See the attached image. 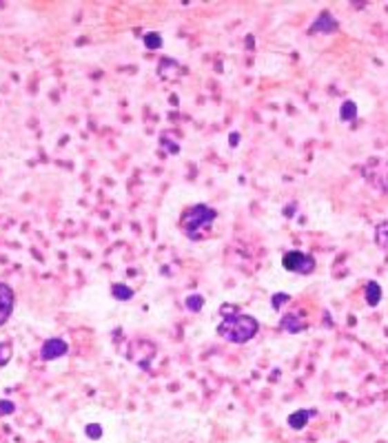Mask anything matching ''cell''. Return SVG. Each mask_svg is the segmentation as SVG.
I'll list each match as a JSON object with an SVG mask.
<instances>
[{
    "instance_id": "d6986e66",
    "label": "cell",
    "mask_w": 388,
    "mask_h": 443,
    "mask_svg": "<svg viewBox=\"0 0 388 443\" xmlns=\"http://www.w3.org/2000/svg\"><path fill=\"white\" fill-rule=\"evenodd\" d=\"M14 357V344L12 342H0V368H5Z\"/></svg>"
},
{
    "instance_id": "7c38bea8",
    "label": "cell",
    "mask_w": 388,
    "mask_h": 443,
    "mask_svg": "<svg viewBox=\"0 0 388 443\" xmlns=\"http://www.w3.org/2000/svg\"><path fill=\"white\" fill-rule=\"evenodd\" d=\"M160 146H162V153H166V155H177V153H180V144H177L175 135H171L169 131H164L160 135Z\"/></svg>"
},
{
    "instance_id": "ac0fdd59",
    "label": "cell",
    "mask_w": 388,
    "mask_h": 443,
    "mask_svg": "<svg viewBox=\"0 0 388 443\" xmlns=\"http://www.w3.org/2000/svg\"><path fill=\"white\" fill-rule=\"evenodd\" d=\"M184 306H186L188 313H200L204 308V297L200 293H193V295H188V297L184 299Z\"/></svg>"
},
{
    "instance_id": "44dd1931",
    "label": "cell",
    "mask_w": 388,
    "mask_h": 443,
    "mask_svg": "<svg viewBox=\"0 0 388 443\" xmlns=\"http://www.w3.org/2000/svg\"><path fill=\"white\" fill-rule=\"evenodd\" d=\"M85 435H87L89 439L96 441V439H100V437L104 435V430H102L100 424H87V426H85Z\"/></svg>"
},
{
    "instance_id": "603a6c76",
    "label": "cell",
    "mask_w": 388,
    "mask_h": 443,
    "mask_svg": "<svg viewBox=\"0 0 388 443\" xmlns=\"http://www.w3.org/2000/svg\"><path fill=\"white\" fill-rule=\"evenodd\" d=\"M237 142H240V133H237V131H231V135H229V144H231V146H233V149H235V146H237Z\"/></svg>"
},
{
    "instance_id": "30bf717a",
    "label": "cell",
    "mask_w": 388,
    "mask_h": 443,
    "mask_svg": "<svg viewBox=\"0 0 388 443\" xmlns=\"http://www.w3.org/2000/svg\"><path fill=\"white\" fill-rule=\"evenodd\" d=\"M280 328L291 333V335L302 333L304 328H307V322H304V313H287L284 317L280 319Z\"/></svg>"
},
{
    "instance_id": "5b68a950",
    "label": "cell",
    "mask_w": 388,
    "mask_h": 443,
    "mask_svg": "<svg viewBox=\"0 0 388 443\" xmlns=\"http://www.w3.org/2000/svg\"><path fill=\"white\" fill-rule=\"evenodd\" d=\"M282 266L289 273H298V275H311L316 270V257L302 250H289L282 257Z\"/></svg>"
},
{
    "instance_id": "9a60e30c",
    "label": "cell",
    "mask_w": 388,
    "mask_h": 443,
    "mask_svg": "<svg viewBox=\"0 0 388 443\" xmlns=\"http://www.w3.org/2000/svg\"><path fill=\"white\" fill-rule=\"evenodd\" d=\"M355 118H358V104H355L353 100L342 102V107H340V120H344V122H353Z\"/></svg>"
},
{
    "instance_id": "9c48e42d",
    "label": "cell",
    "mask_w": 388,
    "mask_h": 443,
    "mask_svg": "<svg viewBox=\"0 0 388 443\" xmlns=\"http://www.w3.org/2000/svg\"><path fill=\"white\" fill-rule=\"evenodd\" d=\"M338 29H340V25H338V20L333 18V14L322 12L309 27V34H333V31H338Z\"/></svg>"
},
{
    "instance_id": "3957f363",
    "label": "cell",
    "mask_w": 388,
    "mask_h": 443,
    "mask_svg": "<svg viewBox=\"0 0 388 443\" xmlns=\"http://www.w3.org/2000/svg\"><path fill=\"white\" fill-rule=\"evenodd\" d=\"M362 175L375 191L388 193V160L386 157H369L362 166Z\"/></svg>"
},
{
    "instance_id": "8fae6325",
    "label": "cell",
    "mask_w": 388,
    "mask_h": 443,
    "mask_svg": "<svg viewBox=\"0 0 388 443\" xmlns=\"http://www.w3.org/2000/svg\"><path fill=\"white\" fill-rule=\"evenodd\" d=\"M316 415H318L316 410H295L293 415H289V426L293 430H304L309 424V419L316 417Z\"/></svg>"
},
{
    "instance_id": "ba28073f",
    "label": "cell",
    "mask_w": 388,
    "mask_h": 443,
    "mask_svg": "<svg viewBox=\"0 0 388 443\" xmlns=\"http://www.w3.org/2000/svg\"><path fill=\"white\" fill-rule=\"evenodd\" d=\"M16 306V293L9 284L0 282V326H5L9 322Z\"/></svg>"
},
{
    "instance_id": "ffe728a7",
    "label": "cell",
    "mask_w": 388,
    "mask_h": 443,
    "mask_svg": "<svg viewBox=\"0 0 388 443\" xmlns=\"http://www.w3.org/2000/svg\"><path fill=\"white\" fill-rule=\"evenodd\" d=\"M287 302H291V295L289 293H275L273 297H271V306H273V311H280Z\"/></svg>"
},
{
    "instance_id": "cb8c5ba5",
    "label": "cell",
    "mask_w": 388,
    "mask_h": 443,
    "mask_svg": "<svg viewBox=\"0 0 388 443\" xmlns=\"http://www.w3.org/2000/svg\"><path fill=\"white\" fill-rule=\"evenodd\" d=\"M295 210H298V204L293 202V204H289V206L284 208V215H287V217H293V215H295Z\"/></svg>"
},
{
    "instance_id": "e0dca14e",
    "label": "cell",
    "mask_w": 388,
    "mask_h": 443,
    "mask_svg": "<svg viewBox=\"0 0 388 443\" xmlns=\"http://www.w3.org/2000/svg\"><path fill=\"white\" fill-rule=\"evenodd\" d=\"M142 42H144L146 49H155V51L162 49V45H164V40L158 31H146V34L142 36Z\"/></svg>"
},
{
    "instance_id": "4fadbf2b",
    "label": "cell",
    "mask_w": 388,
    "mask_h": 443,
    "mask_svg": "<svg viewBox=\"0 0 388 443\" xmlns=\"http://www.w3.org/2000/svg\"><path fill=\"white\" fill-rule=\"evenodd\" d=\"M364 295H366V304L375 308V306L382 302V286L377 282H369V284H366V288H364Z\"/></svg>"
},
{
    "instance_id": "52a82bcc",
    "label": "cell",
    "mask_w": 388,
    "mask_h": 443,
    "mask_svg": "<svg viewBox=\"0 0 388 443\" xmlns=\"http://www.w3.org/2000/svg\"><path fill=\"white\" fill-rule=\"evenodd\" d=\"M155 71H158V76L166 82H177V80H182L184 78V67L180 65L177 60L173 58H160L158 60V67H155Z\"/></svg>"
},
{
    "instance_id": "7a4b0ae2",
    "label": "cell",
    "mask_w": 388,
    "mask_h": 443,
    "mask_svg": "<svg viewBox=\"0 0 388 443\" xmlns=\"http://www.w3.org/2000/svg\"><path fill=\"white\" fill-rule=\"evenodd\" d=\"M215 331L229 344H246L258 335L260 324H258V319L253 317V315H246V313L237 311L233 315H226V317H222V322L217 324Z\"/></svg>"
},
{
    "instance_id": "277c9868",
    "label": "cell",
    "mask_w": 388,
    "mask_h": 443,
    "mask_svg": "<svg viewBox=\"0 0 388 443\" xmlns=\"http://www.w3.org/2000/svg\"><path fill=\"white\" fill-rule=\"evenodd\" d=\"M155 355H158V348H155V344L149 339H133L127 348L129 362L135 364L138 368H142V371H149L151 362L155 360Z\"/></svg>"
},
{
    "instance_id": "8992f818",
    "label": "cell",
    "mask_w": 388,
    "mask_h": 443,
    "mask_svg": "<svg viewBox=\"0 0 388 443\" xmlns=\"http://www.w3.org/2000/svg\"><path fill=\"white\" fill-rule=\"evenodd\" d=\"M67 353H69V344L62 339V337H49V339L40 346V360L43 362H56Z\"/></svg>"
},
{
    "instance_id": "7402d4cb",
    "label": "cell",
    "mask_w": 388,
    "mask_h": 443,
    "mask_svg": "<svg viewBox=\"0 0 388 443\" xmlns=\"http://www.w3.org/2000/svg\"><path fill=\"white\" fill-rule=\"evenodd\" d=\"M14 413H16V404L9 402V399H3V402H0V417H7Z\"/></svg>"
},
{
    "instance_id": "2e32d148",
    "label": "cell",
    "mask_w": 388,
    "mask_h": 443,
    "mask_svg": "<svg viewBox=\"0 0 388 443\" xmlns=\"http://www.w3.org/2000/svg\"><path fill=\"white\" fill-rule=\"evenodd\" d=\"M111 295L118 302H129L135 293H133L131 286H127V284H113V286H111Z\"/></svg>"
},
{
    "instance_id": "5bb4252c",
    "label": "cell",
    "mask_w": 388,
    "mask_h": 443,
    "mask_svg": "<svg viewBox=\"0 0 388 443\" xmlns=\"http://www.w3.org/2000/svg\"><path fill=\"white\" fill-rule=\"evenodd\" d=\"M375 244L380 248H388V219L380 222V224L375 226Z\"/></svg>"
},
{
    "instance_id": "6da1fadb",
    "label": "cell",
    "mask_w": 388,
    "mask_h": 443,
    "mask_svg": "<svg viewBox=\"0 0 388 443\" xmlns=\"http://www.w3.org/2000/svg\"><path fill=\"white\" fill-rule=\"evenodd\" d=\"M217 219V210L208 204H193L184 208V213L180 215V230L184 237L191 242H200L208 235L213 222Z\"/></svg>"
}]
</instances>
